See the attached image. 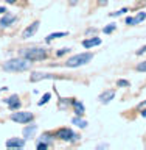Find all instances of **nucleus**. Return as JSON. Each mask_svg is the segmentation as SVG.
I'll list each match as a JSON object with an SVG mask.
<instances>
[{
  "instance_id": "1",
  "label": "nucleus",
  "mask_w": 146,
  "mask_h": 150,
  "mask_svg": "<svg viewBox=\"0 0 146 150\" xmlns=\"http://www.w3.org/2000/svg\"><path fill=\"white\" fill-rule=\"evenodd\" d=\"M30 66L31 61L22 56V58H13L6 61L3 64V70H6V72H25V70L30 69Z\"/></svg>"
},
{
  "instance_id": "2",
  "label": "nucleus",
  "mask_w": 146,
  "mask_h": 150,
  "mask_svg": "<svg viewBox=\"0 0 146 150\" xmlns=\"http://www.w3.org/2000/svg\"><path fill=\"white\" fill-rule=\"evenodd\" d=\"M92 58H93V53L84 52V53H78V55H73L72 58H68L65 61V66H67V67H79V66L90 63Z\"/></svg>"
},
{
  "instance_id": "3",
  "label": "nucleus",
  "mask_w": 146,
  "mask_h": 150,
  "mask_svg": "<svg viewBox=\"0 0 146 150\" xmlns=\"http://www.w3.org/2000/svg\"><path fill=\"white\" fill-rule=\"evenodd\" d=\"M22 56L30 61H42L48 58V52L41 47H33V49H27L25 52H22Z\"/></svg>"
},
{
  "instance_id": "4",
  "label": "nucleus",
  "mask_w": 146,
  "mask_h": 150,
  "mask_svg": "<svg viewBox=\"0 0 146 150\" xmlns=\"http://www.w3.org/2000/svg\"><path fill=\"white\" fill-rule=\"evenodd\" d=\"M56 136H58L59 139L65 141V142H76L79 139V134L75 133L72 128H59L56 131Z\"/></svg>"
},
{
  "instance_id": "5",
  "label": "nucleus",
  "mask_w": 146,
  "mask_h": 150,
  "mask_svg": "<svg viewBox=\"0 0 146 150\" xmlns=\"http://www.w3.org/2000/svg\"><path fill=\"white\" fill-rule=\"evenodd\" d=\"M34 119V116H33V112L30 111H17V112H13L11 114V120L13 122H17V124H30L33 122Z\"/></svg>"
},
{
  "instance_id": "6",
  "label": "nucleus",
  "mask_w": 146,
  "mask_h": 150,
  "mask_svg": "<svg viewBox=\"0 0 146 150\" xmlns=\"http://www.w3.org/2000/svg\"><path fill=\"white\" fill-rule=\"evenodd\" d=\"M39 21H36V22H33L31 25H28L25 30L22 31V38H31V36H34L36 35V31L39 30Z\"/></svg>"
},
{
  "instance_id": "7",
  "label": "nucleus",
  "mask_w": 146,
  "mask_h": 150,
  "mask_svg": "<svg viewBox=\"0 0 146 150\" xmlns=\"http://www.w3.org/2000/svg\"><path fill=\"white\" fill-rule=\"evenodd\" d=\"M114 97H115V91L114 89H107V91L100 94L98 100H100V103H103V105H107L110 100H114Z\"/></svg>"
},
{
  "instance_id": "8",
  "label": "nucleus",
  "mask_w": 146,
  "mask_h": 150,
  "mask_svg": "<svg viewBox=\"0 0 146 150\" xmlns=\"http://www.w3.org/2000/svg\"><path fill=\"white\" fill-rule=\"evenodd\" d=\"M50 78H56V75L53 74H45V72H33L30 77V81H41V80H50Z\"/></svg>"
},
{
  "instance_id": "9",
  "label": "nucleus",
  "mask_w": 146,
  "mask_h": 150,
  "mask_svg": "<svg viewBox=\"0 0 146 150\" xmlns=\"http://www.w3.org/2000/svg\"><path fill=\"white\" fill-rule=\"evenodd\" d=\"M6 147L8 149H22V147H25V139L11 138L6 141Z\"/></svg>"
},
{
  "instance_id": "10",
  "label": "nucleus",
  "mask_w": 146,
  "mask_h": 150,
  "mask_svg": "<svg viewBox=\"0 0 146 150\" xmlns=\"http://www.w3.org/2000/svg\"><path fill=\"white\" fill-rule=\"evenodd\" d=\"M6 105L11 108V110H17V108H20V100H19V96H16V94H13L11 97L5 98L3 100Z\"/></svg>"
},
{
  "instance_id": "11",
  "label": "nucleus",
  "mask_w": 146,
  "mask_h": 150,
  "mask_svg": "<svg viewBox=\"0 0 146 150\" xmlns=\"http://www.w3.org/2000/svg\"><path fill=\"white\" fill-rule=\"evenodd\" d=\"M14 22H16V16H13V14H5V16L0 19V28H8L9 25H13Z\"/></svg>"
},
{
  "instance_id": "12",
  "label": "nucleus",
  "mask_w": 146,
  "mask_h": 150,
  "mask_svg": "<svg viewBox=\"0 0 146 150\" xmlns=\"http://www.w3.org/2000/svg\"><path fill=\"white\" fill-rule=\"evenodd\" d=\"M101 44V39L98 36H93V38H87V39L82 41V47H86V49H92V47L95 45H100Z\"/></svg>"
},
{
  "instance_id": "13",
  "label": "nucleus",
  "mask_w": 146,
  "mask_h": 150,
  "mask_svg": "<svg viewBox=\"0 0 146 150\" xmlns=\"http://www.w3.org/2000/svg\"><path fill=\"white\" fill-rule=\"evenodd\" d=\"M72 106H73V112L76 116H82L86 112V108H84L82 102H79V100H72Z\"/></svg>"
},
{
  "instance_id": "14",
  "label": "nucleus",
  "mask_w": 146,
  "mask_h": 150,
  "mask_svg": "<svg viewBox=\"0 0 146 150\" xmlns=\"http://www.w3.org/2000/svg\"><path fill=\"white\" fill-rule=\"evenodd\" d=\"M36 130H37V125H27L25 128H23V138L30 139L31 136L36 133Z\"/></svg>"
},
{
  "instance_id": "15",
  "label": "nucleus",
  "mask_w": 146,
  "mask_h": 150,
  "mask_svg": "<svg viewBox=\"0 0 146 150\" xmlns=\"http://www.w3.org/2000/svg\"><path fill=\"white\" fill-rule=\"evenodd\" d=\"M72 124L73 125H78L79 128H86V127L89 125V122L84 120L81 116H75V117H72Z\"/></svg>"
},
{
  "instance_id": "16",
  "label": "nucleus",
  "mask_w": 146,
  "mask_h": 150,
  "mask_svg": "<svg viewBox=\"0 0 146 150\" xmlns=\"http://www.w3.org/2000/svg\"><path fill=\"white\" fill-rule=\"evenodd\" d=\"M67 35H68L67 31H56V33H50V35L45 38V42H50V41L56 39V38H62V36H67Z\"/></svg>"
},
{
  "instance_id": "17",
  "label": "nucleus",
  "mask_w": 146,
  "mask_h": 150,
  "mask_svg": "<svg viewBox=\"0 0 146 150\" xmlns=\"http://www.w3.org/2000/svg\"><path fill=\"white\" fill-rule=\"evenodd\" d=\"M145 19H146V13H145V11H140L135 17H132V25H137V23L143 22Z\"/></svg>"
},
{
  "instance_id": "18",
  "label": "nucleus",
  "mask_w": 146,
  "mask_h": 150,
  "mask_svg": "<svg viewBox=\"0 0 146 150\" xmlns=\"http://www.w3.org/2000/svg\"><path fill=\"white\" fill-rule=\"evenodd\" d=\"M50 98H51V94H50V92H45L44 96H42V98L39 100V103H37V105H39V106L45 105V103H48V102H50Z\"/></svg>"
},
{
  "instance_id": "19",
  "label": "nucleus",
  "mask_w": 146,
  "mask_h": 150,
  "mask_svg": "<svg viewBox=\"0 0 146 150\" xmlns=\"http://www.w3.org/2000/svg\"><path fill=\"white\" fill-rule=\"evenodd\" d=\"M115 30H117V25H115V23H110V25H107V27L103 28V33H106V35H110V33H114Z\"/></svg>"
},
{
  "instance_id": "20",
  "label": "nucleus",
  "mask_w": 146,
  "mask_h": 150,
  "mask_svg": "<svg viewBox=\"0 0 146 150\" xmlns=\"http://www.w3.org/2000/svg\"><path fill=\"white\" fill-rule=\"evenodd\" d=\"M37 141H39V142H45V144H50V145H51V136L47 134V133H44Z\"/></svg>"
},
{
  "instance_id": "21",
  "label": "nucleus",
  "mask_w": 146,
  "mask_h": 150,
  "mask_svg": "<svg viewBox=\"0 0 146 150\" xmlns=\"http://www.w3.org/2000/svg\"><path fill=\"white\" fill-rule=\"evenodd\" d=\"M124 13H128V8H123V9H118V11H115V13H110V16L112 17H118V16H121V14H124Z\"/></svg>"
},
{
  "instance_id": "22",
  "label": "nucleus",
  "mask_w": 146,
  "mask_h": 150,
  "mask_svg": "<svg viewBox=\"0 0 146 150\" xmlns=\"http://www.w3.org/2000/svg\"><path fill=\"white\" fill-rule=\"evenodd\" d=\"M135 69H137L138 72H146V61H142V63H138Z\"/></svg>"
},
{
  "instance_id": "23",
  "label": "nucleus",
  "mask_w": 146,
  "mask_h": 150,
  "mask_svg": "<svg viewBox=\"0 0 146 150\" xmlns=\"http://www.w3.org/2000/svg\"><path fill=\"white\" fill-rule=\"evenodd\" d=\"M129 84H131V83L128 81V80H118V81H117V86H120V88H121V86H124V88H128V86H129Z\"/></svg>"
},
{
  "instance_id": "24",
  "label": "nucleus",
  "mask_w": 146,
  "mask_h": 150,
  "mask_svg": "<svg viewBox=\"0 0 146 150\" xmlns=\"http://www.w3.org/2000/svg\"><path fill=\"white\" fill-rule=\"evenodd\" d=\"M48 145H50V144H45V142H39V141H37L36 147H37V149H48Z\"/></svg>"
},
{
  "instance_id": "25",
  "label": "nucleus",
  "mask_w": 146,
  "mask_h": 150,
  "mask_svg": "<svg viewBox=\"0 0 146 150\" xmlns=\"http://www.w3.org/2000/svg\"><path fill=\"white\" fill-rule=\"evenodd\" d=\"M68 52H70V49H61V50H58V53H56V55H58V56H62V55H65V53H68Z\"/></svg>"
},
{
  "instance_id": "26",
  "label": "nucleus",
  "mask_w": 146,
  "mask_h": 150,
  "mask_svg": "<svg viewBox=\"0 0 146 150\" xmlns=\"http://www.w3.org/2000/svg\"><path fill=\"white\" fill-rule=\"evenodd\" d=\"M143 53H146V45H143L140 50H137V55H143Z\"/></svg>"
},
{
  "instance_id": "27",
  "label": "nucleus",
  "mask_w": 146,
  "mask_h": 150,
  "mask_svg": "<svg viewBox=\"0 0 146 150\" xmlns=\"http://www.w3.org/2000/svg\"><path fill=\"white\" fill-rule=\"evenodd\" d=\"M126 23H128V25H132V17H126Z\"/></svg>"
},
{
  "instance_id": "28",
  "label": "nucleus",
  "mask_w": 146,
  "mask_h": 150,
  "mask_svg": "<svg viewBox=\"0 0 146 150\" xmlns=\"http://www.w3.org/2000/svg\"><path fill=\"white\" fill-rule=\"evenodd\" d=\"M138 108H140V110H142V108H146V100L140 103V105H138Z\"/></svg>"
},
{
  "instance_id": "29",
  "label": "nucleus",
  "mask_w": 146,
  "mask_h": 150,
  "mask_svg": "<svg viewBox=\"0 0 146 150\" xmlns=\"http://www.w3.org/2000/svg\"><path fill=\"white\" fill-rule=\"evenodd\" d=\"M3 13H6V8H5V6H0V14H3Z\"/></svg>"
},
{
  "instance_id": "30",
  "label": "nucleus",
  "mask_w": 146,
  "mask_h": 150,
  "mask_svg": "<svg viewBox=\"0 0 146 150\" xmlns=\"http://www.w3.org/2000/svg\"><path fill=\"white\" fill-rule=\"evenodd\" d=\"M98 2H100L101 5H106V3H107V0H98Z\"/></svg>"
},
{
  "instance_id": "31",
  "label": "nucleus",
  "mask_w": 146,
  "mask_h": 150,
  "mask_svg": "<svg viewBox=\"0 0 146 150\" xmlns=\"http://www.w3.org/2000/svg\"><path fill=\"white\" fill-rule=\"evenodd\" d=\"M6 3H16V0H5Z\"/></svg>"
},
{
  "instance_id": "32",
  "label": "nucleus",
  "mask_w": 146,
  "mask_h": 150,
  "mask_svg": "<svg viewBox=\"0 0 146 150\" xmlns=\"http://www.w3.org/2000/svg\"><path fill=\"white\" fill-rule=\"evenodd\" d=\"M142 117H146V110H143V111H142Z\"/></svg>"
}]
</instances>
